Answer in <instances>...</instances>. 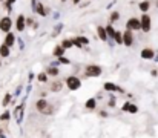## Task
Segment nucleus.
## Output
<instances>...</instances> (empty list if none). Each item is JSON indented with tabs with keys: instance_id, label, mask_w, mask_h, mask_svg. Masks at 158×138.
<instances>
[{
	"instance_id": "6",
	"label": "nucleus",
	"mask_w": 158,
	"mask_h": 138,
	"mask_svg": "<svg viewBox=\"0 0 158 138\" xmlns=\"http://www.w3.org/2000/svg\"><path fill=\"white\" fill-rule=\"evenodd\" d=\"M126 29H129V31H140L141 29V22H140V19L138 17H131L127 22H126Z\"/></svg>"
},
{
	"instance_id": "13",
	"label": "nucleus",
	"mask_w": 158,
	"mask_h": 138,
	"mask_svg": "<svg viewBox=\"0 0 158 138\" xmlns=\"http://www.w3.org/2000/svg\"><path fill=\"white\" fill-rule=\"evenodd\" d=\"M15 42H17V37L14 36V32H8V34L5 36V40H3V43L8 46V48H12V46L15 45Z\"/></svg>"
},
{
	"instance_id": "25",
	"label": "nucleus",
	"mask_w": 158,
	"mask_h": 138,
	"mask_svg": "<svg viewBox=\"0 0 158 138\" xmlns=\"http://www.w3.org/2000/svg\"><path fill=\"white\" fill-rule=\"evenodd\" d=\"M114 43L123 45V31H118V29H117V32H115V36H114Z\"/></svg>"
},
{
	"instance_id": "18",
	"label": "nucleus",
	"mask_w": 158,
	"mask_h": 138,
	"mask_svg": "<svg viewBox=\"0 0 158 138\" xmlns=\"http://www.w3.org/2000/svg\"><path fill=\"white\" fill-rule=\"evenodd\" d=\"M97 36H98V39H100L102 42H107V40H109V37H107V34H106L105 26H97Z\"/></svg>"
},
{
	"instance_id": "7",
	"label": "nucleus",
	"mask_w": 158,
	"mask_h": 138,
	"mask_svg": "<svg viewBox=\"0 0 158 138\" xmlns=\"http://www.w3.org/2000/svg\"><path fill=\"white\" fill-rule=\"evenodd\" d=\"M140 22H141V31L143 32H149L151 28H152V19L149 14H143L140 17Z\"/></svg>"
},
{
	"instance_id": "39",
	"label": "nucleus",
	"mask_w": 158,
	"mask_h": 138,
	"mask_svg": "<svg viewBox=\"0 0 158 138\" xmlns=\"http://www.w3.org/2000/svg\"><path fill=\"white\" fill-rule=\"evenodd\" d=\"M46 95H48V94H46V92H40V97H42V98H45V97H46Z\"/></svg>"
},
{
	"instance_id": "2",
	"label": "nucleus",
	"mask_w": 158,
	"mask_h": 138,
	"mask_svg": "<svg viewBox=\"0 0 158 138\" xmlns=\"http://www.w3.org/2000/svg\"><path fill=\"white\" fill-rule=\"evenodd\" d=\"M85 77L88 78H95V77H100L103 74V69L98 66V65H88L85 66Z\"/></svg>"
},
{
	"instance_id": "20",
	"label": "nucleus",
	"mask_w": 158,
	"mask_h": 138,
	"mask_svg": "<svg viewBox=\"0 0 158 138\" xmlns=\"http://www.w3.org/2000/svg\"><path fill=\"white\" fill-rule=\"evenodd\" d=\"M45 72L48 74V77H58L60 69H58L57 66H48V68L45 69Z\"/></svg>"
},
{
	"instance_id": "36",
	"label": "nucleus",
	"mask_w": 158,
	"mask_h": 138,
	"mask_svg": "<svg viewBox=\"0 0 158 138\" xmlns=\"http://www.w3.org/2000/svg\"><path fill=\"white\" fill-rule=\"evenodd\" d=\"M100 115H102L103 118H106V117H107V112H106V111H100Z\"/></svg>"
},
{
	"instance_id": "3",
	"label": "nucleus",
	"mask_w": 158,
	"mask_h": 138,
	"mask_svg": "<svg viewBox=\"0 0 158 138\" xmlns=\"http://www.w3.org/2000/svg\"><path fill=\"white\" fill-rule=\"evenodd\" d=\"M64 85H66V88L69 89V91H78L80 88H81V80L77 77V75H69V77H66V80H64Z\"/></svg>"
},
{
	"instance_id": "23",
	"label": "nucleus",
	"mask_w": 158,
	"mask_h": 138,
	"mask_svg": "<svg viewBox=\"0 0 158 138\" xmlns=\"http://www.w3.org/2000/svg\"><path fill=\"white\" fill-rule=\"evenodd\" d=\"M11 103H12V94L6 92L5 97H3V100H2V107H8Z\"/></svg>"
},
{
	"instance_id": "40",
	"label": "nucleus",
	"mask_w": 158,
	"mask_h": 138,
	"mask_svg": "<svg viewBox=\"0 0 158 138\" xmlns=\"http://www.w3.org/2000/svg\"><path fill=\"white\" fill-rule=\"evenodd\" d=\"M80 2H81V0H72V3H74V5H80Z\"/></svg>"
},
{
	"instance_id": "9",
	"label": "nucleus",
	"mask_w": 158,
	"mask_h": 138,
	"mask_svg": "<svg viewBox=\"0 0 158 138\" xmlns=\"http://www.w3.org/2000/svg\"><path fill=\"white\" fill-rule=\"evenodd\" d=\"M26 28H28L26 26V17L23 14L17 15V19H15V29H17V32H23Z\"/></svg>"
},
{
	"instance_id": "4",
	"label": "nucleus",
	"mask_w": 158,
	"mask_h": 138,
	"mask_svg": "<svg viewBox=\"0 0 158 138\" xmlns=\"http://www.w3.org/2000/svg\"><path fill=\"white\" fill-rule=\"evenodd\" d=\"M25 103H26V97H23L22 103L17 104V106L14 107V118H15L17 124H22V121H23V115H25Z\"/></svg>"
},
{
	"instance_id": "27",
	"label": "nucleus",
	"mask_w": 158,
	"mask_h": 138,
	"mask_svg": "<svg viewBox=\"0 0 158 138\" xmlns=\"http://www.w3.org/2000/svg\"><path fill=\"white\" fill-rule=\"evenodd\" d=\"M11 117H12V114H11L9 111H5V112L0 115V121L6 123V121H9V120H11Z\"/></svg>"
},
{
	"instance_id": "26",
	"label": "nucleus",
	"mask_w": 158,
	"mask_h": 138,
	"mask_svg": "<svg viewBox=\"0 0 158 138\" xmlns=\"http://www.w3.org/2000/svg\"><path fill=\"white\" fill-rule=\"evenodd\" d=\"M48 74L43 71V72H40V74H37V82H40V83H48Z\"/></svg>"
},
{
	"instance_id": "32",
	"label": "nucleus",
	"mask_w": 158,
	"mask_h": 138,
	"mask_svg": "<svg viewBox=\"0 0 158 138\" xmlns=\"http://www.w3.org/2000/svg\"><path fill=\"white\" fill-rule=\"evenodd\" d=\"M57 61L61 63V65H71V60L66 58V57H60V58H57Z\"/></svg>"
},
{
	"instance_id": "35",
	"label": "nucleus",
	"mask_w": 158,
	"mask_h": 138,
	"mask_svg": "<svg viewBox=\"0 0 158 138\" xmlns=\"http://www.w3.org/2000/svg\"><path fill=\"white\" fill-rule=\"evenodd\" d=\"M22 89H23V86H19V88L15 89V94H14V97H19V95H20V92H22Z\"/></svg>"
},
{
	"instance_id": "37",
	"label": "nucleus",
	"mask_w": 158,
	"mask_h": 138,
	"mask_svg": "<svg viewBox=\"0 0 158 138\" xmlns=\"http://www.w3.org/2000/svg\"><path fill=\"white\" fill-rule=\"evenodd\" d=\"M6 9H8V12H11V9H12V5H9V3H6Z\"/></svg>"
},
{
	"instance_id": "44",
	"label": "nucleus",
	"mask_w": 158,
	"mask_h": 138,
	"mask_svg": "<svg viewBox=\"0 0 158 138\" xmlns=\"http://www.w3.org/2000/svg\"><path fill=\"white\" fill-rule=\"evenodd\" d=\"M157 8H158V0H157Z\"/></svg>"
},
{
	"instance_id": "15",
	"label": "nucleus",
	"mask_w": 158,
	"mask_h": 138,
	"mask_svg": "<svg viewBox=\"0 0 158 138\" xmlns=\"http://www.w3.org/2000/svg\"><path fill=\"white\" fill-rule=\"evenodd\" d=\"M118 89V86L115 85V83H112V82H106L105 85H103V91L105 92H109V94H114V92H117Z\"/></svg>"
},
{
	"instance_id": "21",
	"label": "nucleus",
	"mask_w": 158,
	"mask_h": 138,
	"mask_svg": "<svg viewBox=\"0 0 158 138\" xmlns=\"http://www.w3.org/2000/svg\"><path fill=\"white\" fill-rule=\"evenodd\" d=\"M149 8H151V2H149V0H143V2L138 3V9H140L143 14H148Z\"/></svg>"
},
{
	"instance_id": "12",
	"label": "nucleus",
	"mask_w": 158,
	"mask_h": 138,
	"mask_svg": "<svg viewBox=\"0 0 158 138\" xmlns=\"http://www.w3.org/2000/svg\"><path fill=\"white\" fill-rule=\"evenodd\" d=\"M49 11H51V9H49L48 6H45L43 3H40V2L37 3V6H35V9H34V12L39 14L40 17H46V15L49 14Z\"/></svg>"
},
{
	"instance_id": "1",
	"label": "nucleus",
	"mask_w": 158,
	"mask_h": 138,
	"mask_svg": "<svg viewBox=\"0 0 158 138\" xmlns=\"http://www.w3.org/2000/svg\"><path fill=\"white\" fill-rule=\"evenodd\" d=\"M35 109H37L42 115H46V117H49V115L54 114V106L46 98H39V100L35 101Z\"/></svg>"
},
{
	"instance_id": "5",
	"label": "nucleus",
	"mask_w": 158,
	"mask_h": 138,
	"mask_svg": "<svg viewBox=\"0 0 158 138\" xmlns=\"http://www.w3.org/2000/svg\"><path fill=\"white\" fill-rule=\"evenodd\" d=\"M11 28H12V19L9 15L2 17L0 19V31L5 32V34H8V32H11Z\"/></svg>"
},
{
	"instance_id": "8",
	"label": "nucleus",
	"mask_w": 158,
	"mask_h": 138,
	"mask_svg": "<svg viewBox=\"0 0 158 138\" xmlns=\"http://www.w3.org/2000/svg\"><path fill=\"white\" fill-rule=\"evenodd\" d=\"M134 42H135L134 32L129 31V29H124V31H123V45L126 46V48H131V46L134 45Z\"/></svg>"
},
{
	"instance_id": "34",
	"label": "nucleus",
	"mask_w": 158,
	"mask_h": 138,
	"mask_svg": "<svg viewBox=\"0 0 158 138\" xmlns=\"http://www.w3.org/2000/svg\"><path fill=\"white\" fill-rule=\"evenodd\" d=\"M31 25H34V19L32 17H28L26 19V26H31Z\"/></svg>"
},
{
	"instance_id": "41",
	"label": "nucleus",
	"mask_w": 158,
	"mask_h": 138,
	"mask_svg": "<svg viewBox=\"0 0 158 138\" xmlns=\"http://www.w3.org/2000/svg\"><path fill=\"white\" fill-rule=\"evenodd\" d=\"M154 60H155V61H158V55H157V57H155V58H154Z\"/></svg>"
},
{
	"instance_id": "19",
	"label": "nucleus",
	"mask_w": 158,
	"mask_h": 138,
	"mask_svg": "<svg viewBox=\"0 0 158 138\" xmlns=\"http://www.w3.org/2000/svg\"><path fill=\"white\" fill-rule=\"evenodd\" d=\"M9 55H11V48H8L5 43H2L0 45V58H8Z\"/></svg>"
},
{
	"instance_id": "14",
	"label": "nucleus",
	"mask_w": 158,
	"mask_h": 138,
	"mask_svg": "<svg viewBox=\"0 0 158 138\" xmlns=\"http://www.w3.org/2000/svg\"><path fill=\"white\" fill-rule=\"evenodd\" d=\"M61 89H63V82L61 80H55V82L49 83V91L54 92V94H58Z\"/></svg>"
},
{
	"instance_id": "33",
	"label": "nucleus",
	"mask_w": 158,
	"mask_h": 138,
	"mask_svg": "<svg viewBox=\"0 0 158 138\" xmlns=\"http://www.w3.org/2000/svg\"><path fill=\"white\" fill-rule=\"evenodd\" d=\"M71 42H72V45L75 46V48H78V49H81V48H83V45H81L77 39H71Z\"/></svg>"
},
{
	"instance_id": "10",
	"label": "nucleus",
	"mask_w": 158,
	"mask_h": 138,
	"mask_svg": "<svg viewBox=\"0 0 158 138\" xmlns=\"http://www.w3.org/2000/svg\"><path fill=\"white\" fill-rule=\"evenodd\" d=\"M140 57L143 60H154L155 58V51L152 48H143L140 52Z\"/></svg>"
},
{
	"instance_id": "38",
	"label": "nucleus",
	"mask_w": 158,
	"mask_h": 138,
	"mask_svg": "<svg viewBox=\"0 0 158 138\" xmlns=\"http://www.w3.org/2000/svg\"><path fill=\"white\" fill-rule=\"evenodd\" d=\"M17 0H6V3H9V5H14Z\"/></svg>"
},
{
	"instance_id": "29",
	"label": "nucleus",
	"mask_w": 158,
	"mask_h": 138,
	"mask_svg": "<svg viewBox=\"0 0 158 138\" xmlns=\"http://www.w3.org/2000/svg\"><path fill=\"white\" fill-rule=\"evenodd\" d=\"M60 45L63 46V49H64V51H66V49H71V48L74 46V45H72V42H71V39H64V40H63Z\"/></svg>"
},
{
	"instance_id": "22",
	"label": "nucleus",
	"mask_w": 158,
	"mask_h": 138,
	"mask_svg": "<svg viewBox=\"0 0 158 138\" xmlns=\"http://www.w3.org/2000/svg\"><path fill=\"white\" fill-rule=\"evenodd\" d=\"M52 55H54V57H57V58L64 57V49H63V46H61V45L55 46V48L52 49Z\"/></svg>"
},
{
	"instance_id": "24",
	"label": "nucleus",
	"mask_w": 158,
	"mask_h": 138,
	"mask_svg": "<svg viewBox=\"0 0 158 138\" xmlns=\"http://www.w3.org/2000/svg\"><path fill=\"white\" fill-rule=\"evenodd\" d=\"M118 20H120V12H118V11H112V12L109 14V23L114 25V23L118 22Z\"/></svg>"
},
{
	"instance_id": "42",
	"label": "nucleus",
	"mask_w": 158,
	"mask_h": 138,
	"mask_svg": "<svg viewBox=\"0 0 158 138\" xmlns=\"http://www.w3.org/2000/svg\"><path fill=\"white\" fill-rule=\"evenodd\" d=\"M0 66H2V58H0Z\"/></svg>"
},
{
	"instance_id": "46",
	"label": "nucleus",
	"mask_w": 158,
	"mask_h": 138,
	"mask_svg": "<svg viewBox=\"0 0 158 138\" xmlns=\"http://www.w3.org/2000/svg\"><path fill=\"white\" fill-rule=\"evenodd\" d=\"M86 2H89V0H86Z\"/></svg>"
},
{
	"instance_id": "16",
	"label": "nucleus",
	"mask_w": 158,
	"mask_h": 138,
	"mask_svg": "<svg viewBox=\"0 0 158 138\" xmlns=\"http://www.w3.org/2000/svg\"><path fill=\"white\" fill-rule=\"evenodd\" d=\"M85 107L88 109V111H95L97 109V98H88L86 100V103H85Z\"/></svg>"
},
{
	"instance_id": "30",
	"label": "nucleus",
	"mask_w": 158,
	"mask_h": 138,
	"mask_svg": "<svg viewBox=\"0 0 158 138\" xmlns=\"http://www.w3.org/2000/svg\"><path fill=\"white\" fill-rule=\"evenodd\" d=\"M75 39H77V40H78V42H80L83 46L89 45V39H88V37H85V36H78V37H75Z\"/></svg>"
},
{
	"instance_id": "31",
	"label": "nucleus",
	"mask_w": 158,
	"mask_h": 138,
	"mask_svg": "<svg viewBox=\"0 0 158 138\" xmlns=\"http://www.w3.org/2000/svg\"><path fill=\"white\" fill-rule=\"evenodd\" d=\"M61 29H63V23H58V25L55 26V29H54V32H52V37H55V36H58Z\"/></svg>"
},
{
	"instance_id": "45",
	"label": "nucleus",
	"mask_w": 158,
	"mask_h": 138,
	"mask_svg": "<svg viewBox=\"0 0 158 138\" xmlns=\"http://www.w3.org/2000/svg\"><path fill=\"white\" fill-rule=\"evenodd\" d=\"M0 2H3V0H0Z\"/></svg>"
},
{
	"instance_id": "17",
	"label": "nucleus",
	"mask_w": 158,
	"mask_h": 138,
	"mask_svg": "<svg viewBox=\"0 0 158 138\" xmlns=\"http://www.w3.org/2000/svg\"><path fill=\"white\" fill-rule=\"evenodd\" d=\"M105 29H106V34H107L109 40H110V42H114V36H115V32H117V29L114 28V25L107 23V25L105 26Z\"/></svg>"
},
{
	"instance_id": "43",
	"label": "nucleus",
	"mask_w": 158,
	"mask_h": 138,
	"mask_svg": "<svg viewBox=\"0 0 158 138\" xmlns=\"http://www.w3.org/2000/svg\"><path fill=\"white\" fill-rule=\"evenodd\" d=\"M61 2H63V3H64V2H68V0H61Z\"/></svg>"
},
{
	"instance_id": "28",
	"label": "nucleus",
	"mask_w": 158,
	"mask_h": 138,
	"mask_svg": "<svg viewBox=\"0 0 158 138\" xmlns=\"http://www.w3.org/2000/svg\"><path fill=\"white\" fill-rule=\"evenodd\" d=\"M115 104H117V97L110 94V98H109V101H107V107H109V109H114Z\"/></svg>"
},
{
	"instance_id": "11",
	"label": "nucleus",
	"mask_w": 158,
	"mask_h": 138,
	"mask_svg": "<svg viewBox=\"0 0 158 138\" xmlns=\"http://www.w3.org/2000/svg\"><path fill=\"white\" fill-rule=\"evenodd\" d=\"M121 111L123 112H127V114H137L138 112V106L131 103V101H124V104L121 106Z\"/></svg>"
}]
</instances>
